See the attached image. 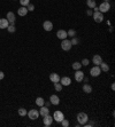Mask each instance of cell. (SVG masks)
<instances>
[{"mask_svg":"<svg viewBox=\"0 0 115 127\" xmlns=\"http://www.w3.org/2000/svg\"><path fill=\"white\" fill-rule=\"evenodd\" d=\"M17 14L20 15V16H25V15L28 14V9H27V7H24V6L20 7V8L17 9Z\"/></svg>","mask_w":115,"mask_h":127,"instance_id":"19","label":"cell"},{"mask_svg":"<svg viewBox=\"0 0 115 127\" xmlns=\"http://www.w3.org/2000/svg\"><path fill=\"white\" fill-rule=\"evenodd\" d=\"M83 92L90 94V93L92 92V87H91V85H89V84H84V85H83Z\"/></svg>","mask_w":115,"mask_h":127,"instance_id":"21","label":"cell"},{"mask_svg":"<svg viewBox=\"0 0 115 127\" xmlns=\"http://www.w3.org/2000/svg\"><path fill=\"white\" fill-rule=\"evenodd\" d=\"M92 14H93V12L91 10V8H89L88 10H86V15H89V16H92Z\"/></svg>","mask_w":115,"mask_h":127,"instance_id":"34","label":"cell"},{"mask_svg":"<svg viewBox=\"0 0 115 127\" xmlns=\"http://www.w3.org/2000/svg\"><path fill=\"white\" fill-rule=\"evenodd\" d=\"M70 42H71V45H77L78 44V39L76 38V37H73V38H71V40H70Z\"/></svg>","mask_w":115,"mask_h":127,"instance_id":"32","label":"cell"},{"mask_svg":"<svg viewBox=\"0 0 115 127\" xmlns=\"http://www.w3.org/2000/svg\"><path fill=\"white\" fill-rule=\"evenodd\" d=\"M43 28H44L45 31H52V30H53V23H52L51 21H44Z\"/></svg>","mask_w":115,"mask_h":127,"instance_id":"10","label":"cell"},{"mask_svg":"<svg viewBox=\"0 0 115 127\" xmlns=\"http://www.w3.org/2000/svg\"><path fill=\"white\" fill-rule=\"evenodd\" d=\"M47 115H50V109L47 108L46 105H43V106H40V110H39V116H47Z\"/></svg>","mask_w":115,"mask_h":127,"instance_id":"15","label":"cell"},{"mask_svg":"<svg viewBox=\"0 0 115 127\" xmlns=\"http://www.w3.org/2000/svg\"><path fill=\"white\" fill-rule=\"evenodd\" d=\"M27 9H28V12H33L35 10V6H33L32 3H29L27 6Z\"/></svg>","mask_w":115,"mask_h":127,"instance_id":"31","label":"cell"},{"mask_svg":"<svg viewBox=\"0 0 115 127\" xmlns=\"http://www.w3.org/2000/svg\"><path fill=\"white\" fill-rule=\"evenodd\" d=\"M99 66H100V70L104 71V72H108L109 71V65L107 64V63H105V62H103Z\"/></svg>","mask_w":115,"mask_h":127,"instance_id":"20","label":"cell"},{"mask_svg":"<svg viewBox=\"0 0 115 127\" xmlns=\"http://www.w3.org/2000/svg\"><path fill=\"white\" fill-rule=\"evenodd\" d=\"M71 47H73V45H71L70 40H68V39H63V40H61V48H62V50L68 52V50L71 49Z\"/></svg>","mask_w":115,"mask_h":127,"instance_id":"2","label":"cell"},{"mask_svg":"<svg viewBox=\"0 0 115 127\" xmlns=\"http://www.w3.org/2000/svg\"><path fill=\"white\" fill-rule=\"evenodd\" d=\"M84 79V72L82 70H76L75 72V80L77 83H82Z\"/></svg>","mask_w":115,"mask_h":127,"instance_id":"7","label":"cell"},{"mask_svg":"<svg viewBox=\"0 0 115 127\" xmlns=\"http://www.w3.org/2000/svg\"><path fill=\"white\" fill-rule=\"evenodd\" d=\"M59 83L62 86H69L70 84H71V79H70L69 77H62V78H60V81H59Z\"/></svg>","mask_w":115,"mask_h":127,"instance_id":"11","label":"cell"},{"mask_svg":"<svg viewBox=\"0 0 115 127\" xmlns=\"http://www.w3.org/2000/svg\"><path fill=\"white\" fill-rule=\"evenodd\" d=\"M111 88H112V91H114V89H115V85H114V84H112V86H111Z\"/></svg>","mask_w":115,"mask_h":127,"instance_id":"37","label":"cell"},{"mask_svg":"<svg viewBox=\"0 0 115 127\" xmlns=\"http://www.w3.org/2000/svg\"><path fill=\"white\" fill-rule=\"evenodd\" d=\"M60 123H61V125H62L63 127H68V126H69V121L67 120V119H62Z\"/></svg>","mask_w":115,"mask_h":127,"instance_id":"30","label":"cell"},{"mask_svg":"<svg viewBox=\"0 0 115 127\" xmlns=\"http://www.w3.org/2000/svg\"><path fill=\"white\" fill-rule=\"evenodd\" d=\"M89 63H90V61H89L88 59H84V60L82 61V62H81V64L84 65V66H86V65H89Z\"/></svg>","mask_w":115,"mask_h":127,"instance_id":"33","label":"cell"},{"mask_svg":"<svg viewBox=\"0 0 115 127\" xmlns=\"http://www.w3.org/2000/svg\"><path fill=\"white\" fill-rule=\"evenodd\" d=\"M15 14L13 12H8L7 13V21L9 22V24H14L15 23Z\"/></svg>","mask_w":115,"mask_h":127,"instance_id":"12","label":"cell"},{"mask_svg":"<svg viewBox=\"0 0 115 127\" xmlns=\"http://www.w3.org/2000/svg\"><path fill=\"white\" fill-rule=\"evenodd\" d=\"M86 5H88L89 8H93L94 6H97V3H96V0H86Z\"/></svg>","mask_w":115,"mask_h":127,"instance_id":"22","label":"cell"},{"mask_svg":"<svg viewBox=\"0 0 115 127\" xmlns=\"http://www.w3.org/2000/svg\"><path fill=\"white\" fill-rule=\"evenodd\" d=\"M99 12L100 13H106V12H109V9H111V5H109V2H103L99 5Z\"/></svg>","mask_w":115,"mask_h":127,"instance_id":"5","label":"cell"},{"mask_svg":"<svg viewBox=\"0 0 115 127\" xmlns=\"http://www.w3.org/2000/svg\"><path fill=\"white\" fill-rule=\"evenodd\" d=\"M50 102H51V104H53V105H58V104L60 103V98H59L58 95H51Z\"/></svg>","mask_w":115,"mask_h":127,"instance_id":"16","label":"cell"},{"mask_svg":"<svg viewBox=\"0 0 115 127\" xmlns=\"http://www.w3.org/2000/svg\"><path fill=\"white\" fill-rule=\"evenodd\" d=\"M27 115L31 120H36V119H38V117H39V111L36 109H32V110H30Z\"/></svg>","mask_w":115,"mask_h":127,"instance_id":"3","label":"cell"},{"mask_svg":"<svg viewBox=\"0 0 115 127\" xmlns=\"http://www.w3.org/2000/svg\"><path fill=\"white\" fill-rule=\"evenodd\" d=\"M44 103H45V101H44V98L43 97H37L36 98V104L38 106H43L44 105Z\"/></svg>","mask_w":115,"mask_h":127,"instance_id":"24","label":"cell"},{"mask_svg":"<svg viewBox=\"0 0 115 127\" xmlns=\"http://www.w3.org/2000/svg\"><path fill=\"white\" fill-rule=\"evenodd\" d=\"M101 72H103V71L100 70V66H98V65H94L93 68L90 70V74L92 77H98Z\"/></svg>","mask_w":115,"mask_h":127,"instance_id":"8","label":"cell"},{"mask_svg":"<svg viewBox=\"0 0 115 127\" xmlns=\"http://www.w3.org/2000/svg\"><path fill=\"white\" fill-rule=\"evenodd\" d=\"M67 35H68V37H71V38L75 37L76 35V30H74V29L68 30V31H67Z\"/></svg>","mask_w":115,"mask_h":127,"instance_id":"26","label":"cell"},{"mask_svg":"<svg viewBox=\"0 0 115 127\" xmlns=\"http://www.w3.org/2000/svg\"><path fill=\"white\" fill-rule=\"evenodd\" d=\"M5 78V73H3L2 71H0V80H2Z\"/></svg>","mask_w":115,"mask_h":127,"instance_id":"35","label":"cell"},{"mask_svg":"<svg viewBox=\"0 0 115 127\" xmlns=\"http://www.w3.org/2000/svg\"><path fill=\"white\" fill-rule=\"evenodd\" d=\"M92 16H93L94 22H97V23H101V22L104 21V14H103V13L94 12L93 14H92Z\"/></svg>","mask_w":115,"mask_h":127,"instance_id":"6","label":"cell"},{"mask_svg":"<svg viewBox=\"0 0 115 127\" xmlns=\"http://www.w3.org/2000/svg\"><path fill=\"white\" fill-rule=\"evenodd\" d=\"M43 118H44V120H43V121H44V126H45V127H50V126H51V124L53 123V117H52V116L47 115V116H44Z\"/></svg>","mask_w":115,"mask_h":127,"instance_id":"9","label":"cell"},{"mask_svg":"<svg viewBox=\"0 0 115 127\" xmlns=\"http://www.w3.org/2000/svg\"><path fill=\"white\" fill-rule=\"evenodd\" d=\"M89 120V117L86 113L84 112H79L78 115H77V121H78V125H84L86 124Z\"/></svg>","mask_w":115,"mask_h":127,"instance_id":"1","label":"cell"},{"mask_svg":"<svg viewBox=\"0 0 115 127\" xmlns=\"http://www.w3.org/2000/svg\"><path fill=\"white\" fill-rule=\"evenodd\" d=\"M9 25V22L7 21V18H0V29H7Z\"/></svg>","mask_w":115,"mask_h":127,"instance_id":"18","label":"cell"},{"mask_svg":"<svg viewBox=\"0 0 115 127\" xmlns=\"http://www.w3.org/2000/svg\"><path fill=\"white\" fill-rule=\"evenodd\" d=\"M93 9H94V12H99V8H98L97 6H94V7H93Z\"/></svg>","mask_w":115,"mask_h":127,"instance_id":"36","label":"cell"},{"mask_svg":"<svg viewBox=\"0 0 115 127\" xmlns=\"http://www.w3.org/2000/svg\"><path fill=\"white\" fill-rule=\"evenodd\" d=\"M60 76L58 73H51L50 74V80H51L52 83H59L60 81Z\"/></svg>","mask_w":115,"mask_h":127,"instance_id":"17","label":"cell"},{"mask_svg":"<svg viewBox=\"0 0 115 127\" xmlns=\"http://www.w3.org/2000/svg\"><path fill=\"white\" fill-rule=\"evenodd\" d=\"M71 66H73V69L75 71L76 70H81V68H82V64H81V62H74Z\"/></svg>","mask_w":115,"mask_h":127,"instance_id":"23","label":"cell"},{"mask_svg":"<svg viewBox=\"0 0 115 127\" xmlns=\"http://www.w3.org/2000/svg\"><path fill=\"white\" fill-rule=\"evenodd\" d=\"M17 112H18V115H20V116H22V117H23V116H25V115H27V110H25L24 109V108H20V109H18V111H17Z\"/></svg>","mask_w":115,"mask_h":127,"instance_id":"28","label":"cell"},{"mask_svg":"<svg viewBox=\"0 0 115 127\" xmlns=\"http://www.w3.org/2000/svg\"><path fill=\"white\" fill-rule=\"evenodd\" d=\"M53 119H54L55 121H58V123H60L62 119H64V115L62 113V111H60V110H57V111L53 113Z\"/></svg>","mask_w":115,"mask_h":127,"instance_id":"4","label":"cell"},{"mask_svg":"<svg viewBox=\"0 0 115 127\" xmlns=\"http://www.w3.org/2000/svg\"><path fill=\"white\" fill-rule=\"evenodd\" d=\"M7 31H8V32H10V33L15 32V31H16L15 25H14V24H9L8 27H7Z\"/></svg>","mask_w":115,"mask_h":127,"instance_id":"25","label":"cell"},{"mask_svg":"<svg viewBox=\"0 0 115 127\" xmlns=\"http://www.w3.org/2000/svg\"><path fill=\"white\" fill-rule=\"evenodd\" d=\"M92 62H93V64H96V65H98V66H99V65L104 62V61H103V57L100 56V55H94L93 59H92Z\"/></svg>","mask_w":115,"mask_h":127,"instance_id":"14","label":"cell"},{"mask_svg":"<svg viewBox=\"0 0 115 127\" xmlns=\"http://www.w3.org/2000/svg\"><path fill=\"white\" fill-rule=\"evenodd\" d=\"M20 3H21L22 6L27 7L29 3H30V0H20Z\"/></svg>","mask_w":115,"mask_h":127,"instance_id":"29","label":"cell"},{"mask_svg":"<svg viewBox=\"0 0 115 127\" xmlns=\"http://www.w3.org/2000/svg\"><path fill=\"white\" fill-rule=\"evenodd\" d=\"M57 37L60 39V40L67 39V37H68V35H67V31H64V30H59L57 32Z\"/></svg>","mask_w":115,"mask_h":127,"instance_id":"13","label":"cell"},{"mask_svg":"<svg viewBox=\"0 0 115 127\" xmlns=\"http://www.w3.org/2000/svg\"><path fill=\"white\" fill-rule=\"evenodd\" d=\"M54 88L57 92H61L62 91V85L60 83H54Z\"/></svg>","mask_w":115,"mask_h":127,"instance_id":"27","label":"cell"}]
</instances>
